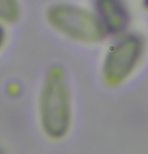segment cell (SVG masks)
<instances>
[{
    "mask_svg": "<svg viewBox=\"0 0 148 154\" xmlns=\"http://www.w3.org/2000/svg\"><path fill=\"white\" fill-rule=\"evenodd\" d=\"M72 91L67 72L55 65L43 79L38 100L40 127L47 138L60 141L70 133L73 123Z\"/></svg>",
    "mask_w": 148,
    "mask_h": 154,
    "instance_id": "6da1fadb",
    "label": "cell"
},
{
    "mask_svg": "<svg viewBox=\"0 0 148 154\" xmlns=\"http://www.w3.org/2000/svg\"><path fill=\"white\" fill-rule=\"evenodd\" d=\"M112 38L100 63V75L111 87L126 83L137 72L146 54L147 43L140 32L127 31Z\"/></svg>",
    "mask_w": 148,
    "mask_h": 154,
    "instance_id": "7a4b0ae2",
    "label": "cell"
},
{
    "mask_svg": "<svg viewBox=\"0 0 148 154\" xmlns=\"http://www.w3.org/2000/svg\"><path fill=\"white\" fill-rule=\"evenodd\" d=\"M46 20L52 29L73 42L94 45L108 35L91 9L71 2H56L46 10Z\"/></svg>",
    "mask_w": 148,
    "mask_h": 154,
    "instance_id": "3957f363",
    "label": "cell"
},
{
    "mask_svg": "<svg viewBox=\"0 0 148 154\" xmlns=\"http://www.w3.org/2000/svg\"><path fill=\"white\" fill-rule=\"evenodd\" d=\"M90 9L108 38L129 31L132 14L127 0H91Z\"/></svg>",
    "mask_w": 148,
    "mask_h": 154,
    "instance_id": "277c9868",
    "label": "cell"
},
{
    "mask_svg": "<svg viewBox=\"0 0 148 154\" xmlns=\"http://www.w3.org/2000/svg\"><path fill=\"white\" fill-rule=\"evenodd\" d=\"M23 14L20 0H0V23L11 26L20 21Z\"/></svg>",
    "mask_w": 148,
    "mask_h": 154,
    "instance_id": "5b68a950",
    "label": "cell"
},
{
    "mask_svg": "<svg viewBox=\"0 0 148 154\" xmlns=\"http://www.w3.org/2000/svg\"><path fill=\"white\" fill-rule=\"evenodd\" d=\"M7 40H8V32L6 29V26L0 23V53L3 51V49L6 46Z\"/></svg>",
    "mask_w": 148,
    "mask_h": 154,
    "instance_id": "8992f818",
    "label": "cell"
},
{
    "mask_svg": "<svg viewBox=\"0 0 148 154\" xmlns=\"http://www.w3.org/2000/svg\"><path fill=\"white\" fill-rule=\"evenodd\" d=\"M143 5H144V6L148 7V0H143Z\"/></svg>",
    "mask_w": 148,
    "mask_h": 154,
    "instance_id": "52a82bcc",
    "label": "cell"
}]
</instances>
